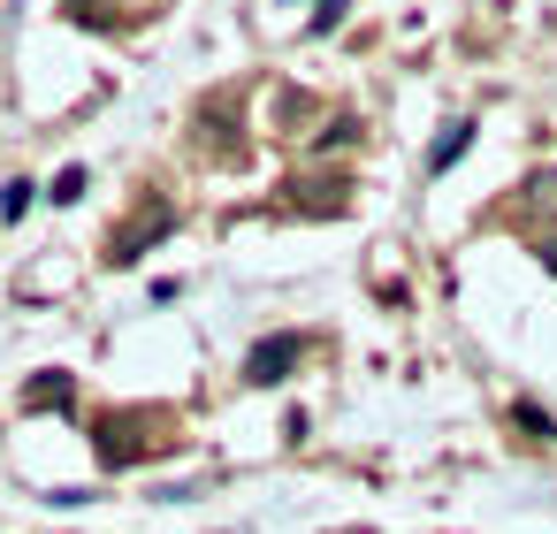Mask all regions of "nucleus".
Masks as SVG:
<instances>
[{
  "label": "nucleus",
  "mask_w": 557,
  "mask_h": 534,
  "mask_svg": "<svg viewBox=\"0 0 557 534\" xmlns=\"http://www.w3.org/2000/svg\"><path fill=\"white\" fill-rule=\"evenodd\" d=\"M466 146H473V123H443V138L428 146V176H443L450 161H466Z\"/></svg>",
  "instance_id": "423d86ee"
},
{
  "label": "nucleus",
  "mask_w": 557,
  "mask_h": 534,
  "mask_svg": "<svg viewBox=\"0 0 557 534\" xmlns=\"http://www.w3.org/2000/svg\"><path fill=\"white\" fill-rule=\"evenodd\" d=\"M32 207V184H9V191H0V222H16Z\"/></svg>",
  "instance_id": "1a4fd4ad"
},
{
  "label": "nucleus",
  "mask_w": 557,
  "mask_h": 534,
  "mask_svg": "<svg viewBox=\"0 0 557 534\" xmlns=\"http://www.w3.org/2000/svg\"><path fill=\"white\" fill-rule=\"evenodd\" d=\"M54 199H62V207L85 199V169H62V176H54Z\"/></svg>",
  "instance_id": "9d476101"
},
{
  "label": "nucleus",
  "mask_w": 557,
  "mask_h": 534,
  "mask_svg": "<svg viewBox=\"0 0 557 534\" xmlns=\"http://www.w3.org/2000/svg\"><path fill=\"white\" fill-rule=\"evenodd\" d=\"M344 9H351V0H321V16H313V32H336V24H344Z\"/></svg>",
  "instance_id": "f8f14e48"
},
{
  "label": "nucleus",
  "mask_w": 557,
  "mask_h": 534,
  "mask_svg": "<svg viewBox=\"0 0 557 534\" xmlns=\"http://www.w3.org/2000/svg\"><path fill=\"white\" fill-rule=\"evenodd\" d=\"M290 191H298V207H306V214H344V207H351V184H344V176H329V184H321V176H306V184H290Z\"/></svg>",
  "instance_id": "20e7f679"
},
{
  "label": "nucleus",
  "mask_w": 557,
  "mask_h": 534,
  "mask_svg": "<svg viewBox=\"0 0 557 534\" xmlns=\"http://www.w3.org/2000/svg\"><path fill=\"white\" fill-rule=\"evenodd\" d=\"M542 268H549V275H557V237H549V245H542Z\"/></svg>",
  "instance_id": "ddd939ff"
},
{
  "label": "nucleus",
  "mask_w": 557,
  "mask_h": 534,
  "mask_svg": "<svg viewBox=\"0 0 557 534\" xmlns=\"http://www.w3.org/2000/svg\"><path fill=\"white\" fill-rule=\"evenodd\" d=\"M511 420H519V427H527V435H534V443H549V435H557V427H549V412H542V405H511Z\"/></svg>",
  "instance_id": "6e6552de"
},
{
  "label": "nucleus",
  "mask_w": 557,
  "mask_h": 534,
  "mask_svg": "<svg viewBox=\"0 0 557 534\" xmlns=\"http://www.w3.org/2000/svg\"><path fill=\"white\" fill-rule=\"evenodd\" d=\"M306 359V336H268V344H252V359H245V382H290V367Z\"/></svg>",
  "instance_id": "7ed1b4c3"
},
{
  "label": "nucleus",
  "mask_w": 557,
  "mask_h": 534,
  "mask_svg": "<svg viewBox=\"0 0 557 534\" xmlns=\"http://www.w3.org/2000/svg\"><path fill=\"white\" fill-rule=\"evenodd\" d=\"M153 450H161V435H138L131 412H123V420H115V412L100 420V465H138V458H153Z\"/></svg>",
  "instance_id": "f03ea898"
},
{
  "label": "nucleus",
  "mask_w": 557,
  "mask_h": 534,
  "mask_svg": "<svg viewBox=\"0 0 557 534\" xmlns=\"http://www.w3.org/2000/svg\"><path fill=\"white\" fill-rule=\"evenodd\" d=\"M519 214H534V222H549V214H557V169L527 176V199H519Z\"/></svg>",
  "instance_id": "0eeeda50"
},
{
  "label": "nucleus",
  "mask_w": 557,
  "mask_h": 534,
  "mask_svg": "<svg viewBox=\"0 0 557 534\" xmlns=\"http://www.w3.org/2000/svg\"><path fill=\"white\" fill-rule=\"evenodd\" d=\"M169 229H176V207H169V199H146V207H138V214H131L115 237H108V268H131V260H146V245H161Z\"/></svg>",
  "instance_id": "f257e3e1"
},
{
  "label": "nucleus",
  "mask_w": 557,
  "mask_h": 534,
  "mask_svg": "<svg viewBox=\"0 0 557 534\" xmlns=\"http://www.w3.org/2000/svg\"><path fill=\"white\" fill-rule=\"evenodd\" d=\"M24 405H32V412H47V405L70 412V405H77V382H70L62 367H54V374H32V382H24Z\"/></svg>",
  "instance_id": "39448f33"
},
{
  "label": "nucleus",
  "mask_w": 557,
  "mask_h": 534,
  "mask_svg": "<svg viewBox=\"0 0 557 534\" xmlns=\"http://www.w3.org/2000/svg\"><path fill=\"white\" fill-rule=\"evenodd\" d=\"M351 138H359V123H329V131H321V138H313V146H321V153H329V146H351Z\"/></svg>",
  "instance_id": "9b49d317"
}]
</instances>
